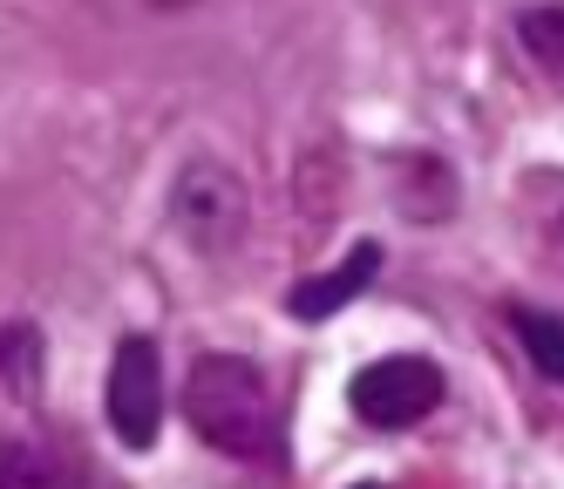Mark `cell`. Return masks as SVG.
I'll use <instances>...</instances> for the list:
<instances>
[{"label":"cell","mask_w":564,"mask_h":489,"mask_svg":"<svg viewBox=\"0 0 564 489\" xmlns=\"http://www.w3.org/2000/svg\"><path fill=\"white\" fill-rule=\"evenodd\" d=\"M109 428L123 448H156L164 435V360L150 334H130L109 360Z\"/></svg>","instance_id":"cell-4"},{"label":"cell","mask_w":564,"mask_h":489,"mask_svg":"<svg viewBox=\"0 0 564 489\" xmlns=\"http://www.w3.org/2000/svg\"><path fill=\"white\" fill-rule=\"evenodd\" d=\"M354 489H381V482H354Z\"/></svg>","instance_id":"cell-10"},{"label":"cell","mask_w":564,"mask_h":489,"mask_svg":"<svg viewBox=\"0 0 564 489\" xmlns=\"http://www.w3.org/2000/svg\"><path fill=\"white\" fill-rule=\"evenodd\" d=\"M0 489H68V469L42 435H0Z\"/></svg>","instance_id":"cell-6"},{"label":"cell","mask_w":564,"mask_h":489,"mask_svg":"<svg viewBox=\"0 0 564 489\" xmlns=\"http://www.w3.org/2000/svg\"><path fill=\"white\" fill-rule=\"evenodd\" d=\"M375 272H381V244L360 238L340 265H327L319 279H300V285H293V293H286V313H293V319H334L340 306H354L360 293H368Z\"/></svg>","instance_id":"cell-5"},{"label":"cell","mask_w":564,"mask_h":489,"mask_svg":"<svg viewBox=\"0 0 564 489\" xmlns=\"http://www.w3.org/2000/svg\"><path fill=\"white\" fill-rule=\"evenodd\" d=\"M184 422L218 456L265 463L279 448V401L246 354H197L184 374Z\"/></svg>","instance_id":"cell-1"},{"label":"cell","mask_w":564,"mask_h":489,"mask_svg":"<svg viewBox=\"0 0 564 489\" xmlns=\"http://www.w3.org/2000/svg\"><path fill=\"white\" fill-rule=\"evenodd\" d=\"M510 326H517V340L531 347L538 374H544V381H564V354H557V319H551V313H531V306H517V313H510Z\"/></svg>","instance_id":"cell-9"},{"label":"cell","mask_w":564,"mask_h":489,"mask_svg":"<svg viewBox=\"0 0 564 489\" xmlns=\"http://www.w3.org/2000/svg\"><path fill=\"white\" fill-rule=\"evenodd\" d=\"M42 388V334L28 319L0 326V401H34Z\"/></svg>","instance_id":"cell-7"},{"label":"cell","mask_w":564,"mask_h":489,"mask_svg":"<svg viewBox=\"0 0 564 489\" xmlns=\"http://www.w3.org/2000/svg\"><path fill=\"white\" fill-rule=\"evenodd\" d=\"M171 225L191 252H231L246 238V184H238L231 163L218 156H191L177 184H171Z\"/></svg>","instance_id":"cell-2"},{"label":"cell","mask_w":564,"mask_h":489,"mask_svg":"<svg viewBox=\"0 0 564 489\" xmlns=\"http://www.w3.org/2000/svg\"><path fill=\"white\" fill-rule=\"evenodd\" d=\"M347 408L368 428H415L442 408V367L422 354H388L368 360L360 374L347 381Z\"/></svg>","instance_id":"cell-3"},{"label":"cell","mask_w":564,"mask_h":489,"mask_svg":"<svg viewBox=\"0 0 564 489\" xmlns=\"http://www.w3.org/2000/svg\"><path fill=\"white\" fill-rule=\"evenodd\" d=\"M517 41L531 48V62L544 75H557L564 68V8H531V14L517 21Z\"/></svg>","instance_id":"cell-8"}]
</instances>
